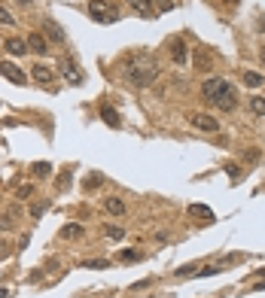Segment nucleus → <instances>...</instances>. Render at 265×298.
Listing matches in <instances>:
<instances>
[{"label":"nucleus","instance_id":"1","mask_svg":"<svg viewBox=\"0 0 265 298\" xmlns=\"http://www.w3.org/2000/svg\"><path fill=\"white\" fill-rule=\"evenodd\" d=\"M116 70H119L122 79L131 82V85H137V89L152 85L155 76L162 73V67H158V61L150 55V52H131V55H125V58L116 64Z\"/></svg>","mask_w":265,"mask_h":298},{"label":"nucleus","instance_id":"2","mask_svg":"<svg viewBox=\"0 0 265 298\" xmlns=\"http://www.w3.org/2000/svg\"><path fill=\"white\" fill-rule=\"evenodd\" d=\"M201 95L207 103H214V107L226 110V113H232L235 110V103H238V92H235V85L232 82H226L223 76H210L204 85H201Z\"/></svg>","mask_w":265,"mask_h":298},{"label":"nucleus","instance_id":"3","mask_svg":"<svg viewBox=\"0 0 265 298\" xmlns=\"http://www.w3.org/2000/svg\"><path fill=\"white\" fill-rule=\"evenodd\" d=\"M88 15L101 25H113L119 22V6L113 0H88Z\"/></svg>","mask_w":265,"mask_h":298},{"label":"nucleus","instance_id":"4","mask_svg":"<svg viewBox=\"0 0 265 298\" xmlns=\"http://www.w3.org/2000/svg\"><path fill=\"white\" fill-rule=\"evenodd\" d=\"M189 125L198 128V131H207V134L220 131V122H217L214 116H207V113H192V116H189Z\"/></svg>","mask_w":265,"mask_h":298},{"label":"nucleus","instance_id":"5","mask_svg":"<svg viewBox=\"0 0 265 298\" xmlns=\"http://www.w3.org/2000/svg\"><path fill=\"white\" fill-rule=\"evenodd\" d=\"M58 70H61V76L67 79V82H74V85H82V73H79V67L70 61V58H61L58 61Z\"/></svg>","mask_w":265,"mask_h":298},{"label":"nucleus","instance_id":"6","mask_svg":"<svg viewBox=\"0 0 265 298\" xmlns=\"http://www.w3.org/2000/svg\"><path fill=\"white\" fill-rule=\"evenodd\" d=\"M0 73H3L12 85H25L28 82V76L22 73V67H15L12 61H0Z\"/></svg>","mask_w":265,"mask_h":298},{"label":"nucleus","instance_id":"7","mask_svg":"<svg viewBox=\"0 0 265 298\" xmlns=\"http://www.w3.org/2000/svg\"><path fill=\"white\" fill-rule=\"evenodd\" d=\"M171 61H174V64H186V61H189V49H186V43H183L180 37L171 40Z\"/></svg>","mask_w":265,"mask_h":298},{"label":"nucleus","instance_id":"8","mask_svg":"<svg viewBox=\"0 0 265 298\" xmlns=\"http://www.w3.org/2000/svg\"><path fill=\"white\" fill-rule=\"evenodd\" d=\"M28 49L34 52V55H46V52H49L46 33H31V37H28Z\"/></svg>","mask_w":265,"mask_h":298},{"label":"nucleus","instance_id":"9","mask_svg":"<svg viewBox=\"0 0 265 298\" xmlns=\"http://www.w3.org/2000/svg\"><path fill=\"white\" fill-rule=\"evenodd\" d=\"M3 49L9 52V55H28V40H22V37H12V40H6L3 43Z\"/></svg>","mask_w":265,"mask_h":298},{"label":"nucleus","instance_id":"10","mask_svg":"<svg viewBox=\"0 0 265 298\" xmlns=\"http://www.w3.org/2000/svg\"><path fill=\"white\" fill-rule=\"evenodd\" d=\"M125 3H131V9H134L137 15H152V12H155L152 0H125Z\"/></svg>","mask_w":265,"mask_h":298},{"label":"nucleus","instance_id":"11","mask_svg":"<svg viewBox=\"0 0 265 298\" xmlns=\"http://www.w3.org/2000/svg\"><path fill=\"white\" fill-rule=\"evenodd\" d=\"M31 76H34V79H37L40 85H49V82H52V70H49L46 64H37V67H34V70H31Z\"/></svg>","mask_w":265,"mask_h":298},{"label":"nucleus","instance_id":"12","mask_svg":"<svg viewBox=\"0 0 265 298\" xmlns=\"http://www.w3.org/2000/svg\"><path fill=\"white\" fill-rule=\"evenodd\" d=\"M189 216L210 222V219H214V210H210V207H204V204H192V207H189Z\"/></svg>","mask_w":265,"mask_h":298},{"label":"nucleus","instance_id":"13","mask_svg":"<svg viewBox=\"0 0 265 298\" xmlns=\"http://www.w3.org/2000/svg\"><path fill=\"white\" fill-rule=\"evenodd\" d=\"M104 207H107V213H113V216L125 213V201L122 198H104Z\"/></svg>","mask_w":265,"mask_h":298},{"label":"nucleus","instance_id":"14","mask_svg":"<svg viewBox=\"0 0 265 298\" xmlns=\"http://www.w3.org/2000/svg\"><path fill=\"white\" fill-rule=\"evenodd\" d=\"M31 173H34L37 180H46L49 173H52V165H49V162H34V165H31Z\"/></svg>","mask_w":265,"mask_h":298},{"label":"nucleus","instance_id":"15","mask_svg":"<svg viewBox=\"0 0 265 298\" xmlns=\"http://www.w3.org/2000/svg\"><path fill=\"white\" fill-rule=\"evenodd\" d=\"M101 119L107 122V125H113V128L119 125V113H116V110L110 107V103H104V107H101Z\"/></svg>","mask_w":265,"mask_h":298},{"label":"nucleus","instance_id":"16","mask_svg":"<svg viewBox=\"0 0 265 298\" xmlns=\"http://www.w3.org/2000/svg\"><path fill=\"white\" fill-rule=\"evenodd\" d=\"M244 82L250 85V89H259V85L265 82V76H262V73H256V70H247V73H244Z\"/></svg>","mask_w":265,"mask_h":298},{"label":"nucleus","instance_id":"17","mask_svg":"<svg viewBox=\"0 0 265 298\" xmlns=\"http://www.w3.org/2000/svg\"><path fill=\"white\" fill-rule=\"evenodd\" d=\"M104 234H107V237H113V240H122V237H125V229H122V225H104Z\"/></svg>","mask_w":265,"mask_h":298},{"label":"nucleus","instance_id":"18","mask_svg":"<svg viewBox=\"0 0 265 298\" xmlns=\"http://www.w3.org/2000/svg\"><path fill=\"white\" fill-rule=\"evenodd\" d=\"M46 33H49V37L55 40V43H64V31H61L55 22H46Z\"/></svg>","mask_w":265,"mask_h":298},{"label":"nucleus","instance_id":"19","mask_svg":"<svg viewBox=\"0 0 265 298\" xmlns=\"http://www.w3.org/2000/svg\"><path fill=\"white\" fill-rule=\"evenodd\" d=\"M15 216H19V210H9V213H3V216H0V229L9 232L12 225H15Z\"/></svg>","mask_w":265,"mask_h":298},{"label":"nucleus","instance_id":"20","mask_svg":"<svg viewBox=\"0 0 265 298\" xmlns=\"http://www.w3.org/2000/svg\"><path fill=\"white\" fill-rule=\"evenodd\" d=\"M247 107H250L253 116H265V98H250V103H247Z\"/></svg>","mask_w":265,"mask_h":298},{"label":"nucleus","instance_id":"21","mask_svg":"<svg viewBox=\"0 0 265 298\" xmlns=\"http://www.w3.org/2000/svg\"><path fill=\"white\" fill-rule=\"evenodd\" d=\"M107 265H110L107 259H85V262H82V268H98V271H104Z\"/></svg>","mask_w":265,"mask_h":298},{"label":"nucleus","instance_id":"22","mask_svg":"<svg viewBox=\"0 0 265 298\" xmlns=\"http://www.w3.org/2000/svg\"><path fill=\"white\" fill-rule=\"evenodd\" d=\"M79 234H82L79 225H64V229H61V237H79Z\"/></svg>","mask_w":265,"mask_h":298},{"label":"nucleus","instance_id":"23","mask_svg":"<svg viewBox=\"0 0 265 298\" xmlns=\"http://www.w3.org/2000/svg\"><path fill=\"white\" fill-rule=\"evenodd\" d=\"M119 259H122V262H134V259H140V250H122Z\"/></svg>","mask_w":265,"mask_h":298},{"label":"nucleus","instance_id":"24","mask_svg":"<svg viewBox=\"0 0 265 298\" xmlns=\"http://www.w3.org/2000/svg\"><path fill=\"white\" fill-rule=\"evenodd\" d=\"M155 3V9L158 12H168V9H174V0H152Z\"/></svg>","mask_w":265,"mask_h":298},{"label":"nucleus","instance_id":"25","mask_svg":"<svg viewBox=\"0 0 265 298\" xmlns=\"http://www.w3.org/2000/svg\"><path fill=\"white\" fill-rule=\"evenodd\" d=\"M101 183H104V177H101V173H92V177L85 180V189H95V186H101Z\"/></svg>","mask_w":265,"mask_h":298},{"label":"nucleus","instance_id":"26","mask_svg":"<svg viewBox=\"0 0 265 298\" xmlns=\"http://www.w3.org/2000/svg\"><path fill=\"white\" fill-rule=\"evenodd\" d=\"M31 192H34V186H19V189H15V198H22V201H25Z\"/></svg>","mask_w":265,"mask_h":298},{"label":"nucleus","instance_id":"27","mask_svg":"<svg viewBox=\"0 0 265 298\" xmlns=\"http://www.w3.org/2000/svg\"><path fill=\"white\" fill-rule=\"evenodd\" d=\"M0 25H15V19H12V15H9L3 6H0Z\"/></svg>","mask_w":265,"mask_h":298},{"label":"nucleus","instance_id":"28","mask_svg":"<svg viewBox=\"0 0 265 298\" xmlns=\"http://www.w3.org/2000/svg\"><path fill=\"white\" fill-rule=\"evenodd\" d=\"M195 64H198V67H201V70H204V67H207V64H210V58H207V55H204V52H198V58H195Z\"/></svg>","mask_w":265,"mask_h":298},{"label":"nucleus","instance_id":"29","mask_svg":"<svg viewBox=\"0 0 265 298\" xmlns=\"http://www.w3.org/2000/svg\"><path fill=\"white\" fill-rule=\"evenodd\" d=\"M226 173H228L232 180H238V173H241V170H238V165H226Z\"/></svg>","mask_w":265,"mask_h":298},{"label":"nucleus","instance_id":"30","mask_svg":"<svg viewBox=\"0 0 265 298\" xmlns=\"http://www.w3.org/2000/svg\"><path fill=\"white\" fill-rule=\"evenodd\" d=\"M31 216L40 219V216H43V204H34V207H31Z\"/></svg>","mask_w":265,"mask_h":298},{"label":"nucleus","instance_id":"31","mask_svg":"<svg viewBox=\"0 0 265 298\" xmlns=\"http://www.w3.org/2000/svg\"><path fill=\"white\" fill-rule=\"evenodd\" d=\"M15 3H22V6H31V3H34V0H15Z\"/></svg>","mask_w":265,"mask_h":298},{"label":"nucleus","instance_id":"32","mask_svg":"<svg viewBox=\"0 0 265 298\" xmlns=\"http://www.w3.org/2000/svg\"><path fill=\"white\" fill-rule=\"evenodd\" d=\"M226 3H228V6H235V3H241V0H226Z\"/></svg>","mask_w":265,"mask_h":298},{"label":"nucleus","instance_id":"33","mask_svg":"<svg viewBox=\"0 0 265 298\" xmlns=\"http://www.w3.org/2000/svg\"><path fill=\"white\" fill-rule=\"evenodd\" d=\"M6 295H9V292H6V289H0V298H6Z\"/></svg>","mask_w":265,"mask_h":298},{"label":"nucleus","instance_id":"34","mask_svg":"<svg viewBox=\"0 0 265 298\" xmlns=\"http://www.w3.org/2000/svg\"><path fill=\"white\" fill-rule=\"evenodd\" d=\"M259 58H262V64H265V49H262V52H259Z\"/></svg>","mask_w":265,"mask_h":298},{"label":"nucleus","instance_id":"35","mask_svg":"<svg viewBox=\"0 0 265 298\" xmlns=\"http://www.w3.org/2000/svg\"><path fill=\"white\" fill-rule=\"evenodd\" d=\"M256 274H259V277H265V268H259V271H256Z\"/></svg>","mask_w":265,"mask_h":298}]
</instances>
